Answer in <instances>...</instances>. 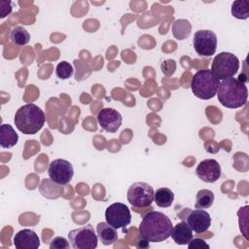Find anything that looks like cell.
I'll return each mask as SVG.
<instances>
[{
  "label": "cell",
  "mask_w": 249,
  "mask_h": 249,
  "mask_svg": "<svg viewBox=\"0 0 249 249\" xmlns=\"http://www.w3.org/2000/svg\"><path fill=\"white\" fill-rule=\"evenodd\" d=\"M141 237L148 242H161L171 235L172 222L162 212L150 211L139 225Z\"/></svg>",
  "instance_id": "6da1fadb"
},
{
  "label": "cell",
  "mask_w": 249,
  "mask_h": 249,
  "mask_svg": "<svg viewBox=\"0 0 249 249\" xmlns=\"http://www.w3.org/2000/svg\"><path fill=\"white\" fill-rule=\"evenodd\" d=\"M217 95L218 100L224 107L236 109L246 104L248 89L244 83L231 77L220 82Z\"/></svg>",
  "instance_id": "7a4b0ae2"
},
{
  "label": "cell",
  "mask_w": 249,
  "mask_h": 249,
  "mask_svg": "<svg viewBox=\"0 0 249 249\" xmlns=\"http://www.w3.org/2000/svg\"><path fill=\"white\" fill-rule=\"evenodd\" d=\"M17 128L23 134H35L45 124L43 110L34 103H27L18 109L14 119Z\"/></svg>",
  "instance_id": "3957f363"
},
{
  "label": "cell",
  "mask_w": 249,
  "mask_h": 249,
  "mask_svg": "<svg viewBox=\"0 0 249 249\" xmlns=\"http://www.w3.org/2000/svg\"><path fill=\"white\" fill-rule=\"evenodd\" d=\"M220 80L210 69L197 71L192 78L191 89L195 96L202 100L213 98L218 91Z\"/></svg>",
  "instance_id": "277c9868"
},
{
  "label": "cell",
  "mask_w": 249,
  "mask_h": 249,
  "mask_svg": "<svg viewBox=\"0 0 249 249\" xmlns=\"http://www.w3.org/2000/svg\"><path fill=\"white\" fill-rule=\"evenodd\" d=\"M239 69V59L231 53L222 52L218 53L211 64V72L218 80L233 77Z\"/></svg>",
  "instance_id": "5b68a950"
},
{
  "label": "cell",
  "mask_w": 249,
  "mask_h": 249,
  "mask_svg": "<svg viewBox=\"0 0 249 249\" xmlns=\"http://www.w3.org/2000/svg\"><path fill=\"white\" fill-rule=\"evenodd\" d=\"M70 246L74 249H94L97 247L98 237L90 224L71 230L68 232Z\"/></svg>",
  "instance_id": "8992f818"
},
{
  "label": "cell",
  "mask_w": 249,
  "mask_h": 249,
  "mask_svg": "<svg viewBox=\"0 0 249 249\" xmlns=\"http://www.w3.org/2000/svg\"><path fill=\"white\" fill-rule=\"evenodd\" d=\"M155 191L146 182H135L127 190V201L136 208H145L154 201Z\"/></svg>",
  "instance_id": "52a82bcc"
},
{
  "label": "cell",
  "mask_w": 249,
  "mask_h": 249,
  "mask_svg": "<svg viewBox=\"0 0 249 249\" xmlns=\"http://www.w3.org/2000/svg\"><path fill=\"white\" fill-rule=\"evenodd\" d=\"M105 219L106 222L116 230L124 229L131 222L130 210L125 204L115 202L106 208Z\"/></svg>",
  "instance_id": "ba28073f"
},
{
  "label": "cell",
  "mask_w": 249,
  "mask_h": 249,
  "mask_svg": "<svg viewBox=\"0 0 249 249\" xmlns=\"http://www.w3.org/2000/svg\"><path fill=\"white\" fill-rule=\"evenodd\" d=\"M217 35L211 30H198L195 33L193 45L195 51L200 56H211L217 49Z\"/></svg>",
  "instance_id": "9c48e42d"
},
{
  "label": "cell",
  "mask_w": 249,
  "mask_h": 249,
  "mask_svg": "<svg viewBox=\"0 0 249 249\" xmlns=\"http://www.w3.org/2000/svg\"><path fill=\"white\" fill-rule=\"evenodd\" d=\"M48 173L50 179L58 185H67L74 176V167L70 161L64 159H56L51 161Z\"/></svg>",
  "instance_id": "30bf717a"
},
{
  "label": "cell",
  "mask_w": 249,
  "mask_h": 249,
  "mask_svg": "<svg viewBox=\"0 0 249 249\" xmlns=\"http://www.w3.org/2000/svg\"><path fill=\"white\" fill-rule=\"evenodd\" d=\"M221 165L214 159L201 160L196 168V176L205 183H215L221 177Z\"/></svg>",
  "instance_id": "8fae6325"
},
{
  "label": "cell",
  "mask_w": 249,
  "mask_h": 249,
  "mask_svg": "<svg viewBox=\"0 0 249 249\" xmlns=\"http://www.w3.org/2000/svg\"><path fill=\"white\" fill-rule=\"evenodd\" d=\"M100 127L108 132H116L122 124L123 117L119 111L113 108H103L96 116Z\"/></svg>",
  "instance_id": "7c38bea8"
},
{
  "label": "cell",
  "mask_w": 249,
  "mask_h": 249,
  "mask_svg": "<svg viewBox=\"0 0 249 249\" xmlns=\"http://www.w3.org/2000/svg\"><path fill=\"white\" fill-rule=\"evenodd\" d=\"M189 227L195 233H203L211 226V218L208 212L203 209L192 210L186 220Z\"/></svg>",
  "instance_id": "4fadbf2b"
},
{
  "label": "cell",
  "mask_w": 249,
  "mask_h": 249,
  "mask_svg": "<svg viewBox=\"0 0 249 249\" xmlns=\"http://www.w3.org/2000/svg\"><path fill=\"white\" fill-rule=\"evenodd\" d=\"M13 241L17 249H37L40 246L39 236L30 229H23L18 231Z\"/></svg>",
  "instance_id": "5bb4252c"
},
{
  "label": "cell",
  "mask_w": 249,
  "mask_h": 249,
  "mask_svg": "<svg viewBox=\"0 0 249 249\" xmlns=\"http://www.w3.org/2000/svg\"><path fill=\"white\" fill-rule=\"evenodd\" d=\"M170 236L176 244L186 245L193 238V231L186 221H182L176 226L172 227Z\"/></svg>",
  "instance_id": "9a60e30c"
},
{
  "label": "cell",
  "mask_w": 249,
  "mask_h": 249,
  "mask_svg": "<svg viewBox=\"0 0 249 249\" xmlns=\"http://www.w3.org/2000/svg\"><path fill=\"white\" fill-rule=\"evenodd\" d=\"M96 234L98 239L104 245H111L118 239L117 230L110 226L107 222L98 223L96 226Z\"/></svg>",
  "instance_id": "2e32d148"
},
{
  "label": "cell",
  "mask_w": 249,
  "mask_h": 249,
  "mask_svg": "<svg viewBox=\"0 0 249 249\" xmlns=\"http://www.w3.org/2000/svg\"><path fill=\"white\" fill-rule=\"evenodd\" d=\"M18 141V135L13 126L9 124H3L0 126V145L4 149H9Z\"/></svg>",
  "instance_id": "e0dca14e"
},
{
  "label": "cell",
  "mask_w": 249,
  "mask_h": 249,
  "mask_svg": "<svg viewBox=\"0 0 249 249\" xmlns=\"http://www.w3.org/2000/svg\"><path fill=\"white\" fill-rule=\"evenodd\" d=\"M154 201L159 207H169L174 201V193L168 188H160L154 194Z\"/></svg>",
  "instance_id": "ac0fdd59"
},
{
  "label": "cell",
  "mask_w": 249,
  "mask_h": 249,
  "mask_svg": "<svg viewBox=\"0 0 249 249\" xmlns=\"http://www.w3.org/2000/svg\"><path fill=\"white\" fill-rule=\"evenodd\" d=\"M192 31V25L187 19H176L172 24L173 36L178 40L188 38Z\"/></svg>",
  "instance_id": "d6986e66"
},
{
  "label": "cell",
  "mask_w": 249,
  "mask_h": 249,
  "mask_svg": "<svg viewBox=\"0 0 249 249\" xmlns=\"http://www.w3.org/2000/svg\"><path fill=\"white\" fill-rule=\"evenodd\" d=\"M214 202V194L210 190H199L196 196L195 207L197 209L209 208Z\"/></svg>",
  "instance_id": "ffe728a7"
},
{
  "label": "cell",
  "mask_w": 249,
  "mask_h": 249,
  "mask_svg": "<svg viewBox=\"0 0 249 249\" xmlns=\"http://www.w3.org/2000/svg\"><path fill=\"white\" fill-rule=\"evenodd\" d=\"M10 39H11L12 43H14L15 45H17L18 47H22V46H25L26 44H28V42L30 40V35L27 32V30L25 28H23L22 26H16L11 31Z\"/></svg>",
  "instance_id": "44dd1931"
},
{
  "label": "cell",
  "mask_w": 249,
  "mask_h": 249,
  "mask_svg": "<svg viewBox=\"0 0 249 249\" xmlns=\"http://www.w3.org/2000/svg\"><path fill=\"white\" fill-rule=\"evenodd\" d=\"M231 15L238 19H246L249 18V1L236 0L231 4Z\"/></svg>",
  "instance_id": "7402d4cb"
},
{
  "label": "cell",
  "mask_w": 249,
  "mask_h": 249,
  "mask_svg": "<svg viewBox=\"0 0 249 249\" xmlns=\"http://www.w3.org/2000/svg\"><path fill=\"white\" fill-rule=\"evenodd\" d=\"M55 74L60 80H67L73 76L74 68L69 62L61 61L55 67Z\"/></svg>",
  "instance_id": "603a6c76"
},
{
  "label": "cell",
  "mask_w": 249,
  "mask_h": 249,
  "mask_svg": "<svg viewBox=\"0 0 249 249\" xmlns=\"http://www.w3.org/2000/svg\"><path fill=\"white\" fill-rule=\"evenodd\" d=\"M69 247H70L69 240L61 236H55L50 242L51 249H68Z\"/></svg>",
  "instance_id": "cb8c5ba5"
},
{
  "label": "cell",
  "mask_w": 249,
  "mask_h": 249,
  "mask_svg": "<svg viewBox=\"0 0 249 249\" xmlns=\"http://www.w3.org/2000/svg\"><path fill=\"white\" fill-rule=\"evenodd\" d=\"M176 69V63L173 59H166L161 63V71L165 76H171Z\"/></svg>",
  "instance_id": "d4e9b609"
},
{
  "label": "cell",
  "mask_w": 249,
  "mask_h": 249,
  "mask_svg": "<svg viewBox=\"0 0 249 249\" xmlns=\"http://www.w3.org/2000/svg\"><path fill=\"white\" fill-rule=\"evenodd\" d=\"M188 248L189 249H201V248H206L209 249V245L201 238H192L189 243H188Z\"/></svg>",
  "instance_id": "484cf974"
},
{
  "label": "cell",
  "mask_w": 249,
  "mask_h": 249,
  "mask_svg": "<svg viewBox=\"0 0 249 249\" xmlns=\"http://www.w3.org/2000/svg\"><path fill=\"white\" fill-rule=\"evenodd\" d=\"M0 7H1V9H0V13H1L0 17L2 18L12 13V9L13 8H12L11 1H4V0L0 1Z\"/></svg>",
  "instance_id": "4316f807"
}]
</instances>
